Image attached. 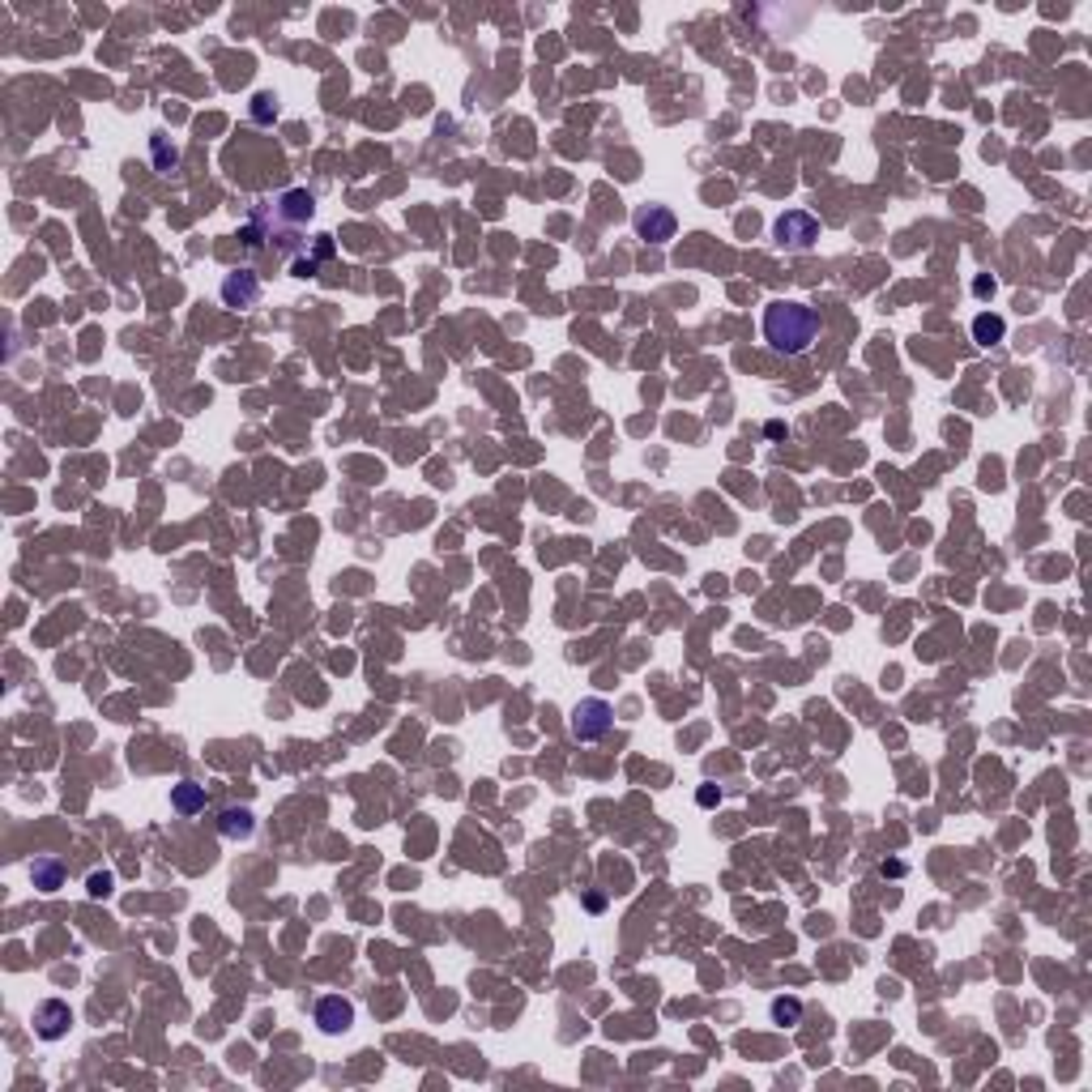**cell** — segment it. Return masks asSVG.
<instances>
[{
	"instance_id": "6da1fadb",
	"label": "cell",
	"mask_w": 1092,
	"mask_h": 1092,
	"mask_svg": "<svg viewBox=\"0 0 1092 1092\" xmlns=\"http://www.w3.org/2000/svg\"><path fill=\"white\" fill-rule=\"evenodd\" d=\"M815 337H819V316H815V307L794 304V299H777V304L764 307V342L777 354L798 359V354L811 351Z\"/></svg>"
},
{
	"instance_id": "7a4b0ae2",
	"label": "cell",
	"mask_w": 1092,
	"mask_h": 1092,
	"mask_svg": "<svg viewBox=\"0 0 1092 1092\" xmlns=\"http://www.w3.org/2000/svg\"><path fill=\"white\" fill-rule=\"evenodd\" d=\"M815 240H819V218L806 210H786L772 223V243L786 252H811Z\"/></svg>"
},
{
	"instance_id": "3957f363",
	"label": "cell",
	"mask_w": 1092,
	"mask_h": 1092,
	"mask_svg": "<svg viewBox=\"0 0 1092 1092\" xmlns=\"http://www.w3.org/2000/svg\"><path fill=\"white\" fill-rule=\"evenodd\" d=\"M611 722H615V713H611V704L606 700H598V695H589V700H581L572 709V739H581V742H598V739H606V730H611Z\"/></svg>"
},
{
	"instance_id": "277c9868",
	"label": "cell",
	"mask_w": 1092,
	"mask_h": 1092,
	"mask_svg": "<svg viewBox=\"0 0 1092 1092\" xmlns=\"http://www.w3.org/2000/svg\"><path fill=\"white\" fill-rule=\"evenodd\" d=\"M632 226H636V235H640V240H648V243H670V240H675V231H679V218H675V210H666V205H640L636 218H632Z\"/></svg>"
},
{
	"instance_id": "5b68a950",
	"label": "cell",
	"mask_w": 1092,
	"mask_h": 1092,
	"mask_svg": "<svg viewBox=\"0 0 1092 1092\" xmlns=\"http://www.w3.org/2000/svg\"><path fill=\"white\" fill-rule=\"evenodd\" d=\"M316 1024H320V1033L337 1037L346 1033V1028L354 1024V1003L342 999V994H324L320 1003H316Z\"/></svg>"
},
{
	"instance_id": "8992f818",
	"label": "cell",
	"mask_w": 1092,
	"mask_h": 1092,
	"mask_svg": "<svg viewBox=\"0 0 1092 1092\" xmlns=\"http://www.w3.org/2000/svg\"><path fill=\"white\" fill-rule=\"evenodd\" d=\"M69 1024H73V1011H69V1003H60V999L39 1003V1011H35V1033L43 1037V1041H60V1037L69 1033Z\"/></svg>"
},
{
	"instance_id": "52a82bcc",
	"label": "cell",
	"mask_w": 1092,
	"mask_h": 1092,
	"mask_svg": "<svg viewBox=\"0 0 1092 1092\" xmlns=\"http://www.w3.org/2000/svg\"><path fill=\"white\" fill-rule=\"evenodd\" d=\"M223 299L231 307H257L260 278L252 273V269H235V273H226V282H223Z\"/></svg>"
},
{
	"instance_id": "ba28073f",
	"label": "cell",
	"mask_w": 1092,
	"mask_h": 1092,
	"mask_svg": "<svg viewBox=\"0 0 1092 1092\" xmlns=\"http://www.w3.org/2000/svg\"><path fill=\"white\" fill-rule=\"evenodd\" d=\"M273 213H278L282 223H307L316 213V201L312 193H304V188H290V193H282L278 201H273Z\"/></svg>"
},
{
	"instance_id": "9c48e42d",
	"label": "cell",
	"mask_w": 1092,
	"mask_h": 1092,
	"mask_svg": "<svg viewBox=\"0 0 1092 1092\" xmlns=\"http://www.w3.org/2000/svg\"><path fill=\"white\" fill-rule=\"evenodd\" d=\"M218 833H223L226 841H248V836L257 833V815H252L248 806H226V811H218Z\"/></svg>"
},
{
	"instance_id": "30bf717a",
	"label": "cell",
	"mask_w": 1092,
	"mask_h": 1092,
	"mask_svg": "<svg viewBox=\"0 0 1092 1092\" xmlns=\"http://www.w3.org/2000/svg\"><path fill=\"white\" fill-rule=\"evenodd\" d=\"M171 806H176L179 815L205 811V786H196V781H179V786H171Z\"/></svg>"
},
{
	"instance_id": "8fae6325",
	"label": "cell",
	"mask_w": 1092,
	"mask_h": 1092,
	"mask_svg": "<svg viewBox=\"0 0 1092 1092\" xmlns=\"http://www.w3.org/2000/svg\"><path fill=\"white\" fill-rule=\"evenodd\" d=\"M973 337H977V346H999L1007 337V324H1003V316L981 312L973 316Z\"/></svg>"
},
{
	"instance_id": "7c38bea8",
	"label": "cell",
	"mask_w": 1092,
	"mask_h": 1092,
	"mask_svg": "<svg viewBox=\"0 0 1092 1092\" xmlns=\"http://www.w3.org/2000/svg\"><path fill=\"white\" fill-rule=\"evenodd\" d=\"M30 875H35V888H43V892H56L60 883H65V866H60L56 858H39L35 866H30Z\"/></svg>"
},
{
	"instance_id": "4fadbf2b",
	"label": "cell",
	"mask_w": 1092,
	"mask_h": 1092,
	"mask_svg": "<svg viewBox=\"0 0 1092 1092\" xmlns=\"http://www.w3.org/2000/svg\"><path fill=\"white\" fill-rule=\"evenodd\" d=\"M112 888H116L112 870H94L90 880H86V897H90V900H107V897H112Z\"/></svg>"
},
{
	"instance_id": "5bb4252c",
	"label": "cell",
	"mask_w": 1092,
	"mask_h": 1092,
	"mask_svg": "<svg viewBox=\"0 0 1092 1092\" xmlns=\"http://www.w3.org/2000/svg\"><path fill=\"white\" fill-rule=\"evenodd\" d=\"M772 1020H777V1024H798V1020H803V1003H798V999H777V1003H772Z\"/></svg>"
},
{
	"instance_id": "9a60e30c",
	"label": "cell",
	"mask_w": 1092,
	"mask_h": 1092,
	"mask_svg": "<svg viewBox=\"0 0 1092 1092\" xmlns=\"http://www.w3.org/2000/svg\"><path fill=\"white\" fill-rule=\"evenodd\" d=\"M273 116H278V107H273V94H257V99H252V120L269 124Z\"/></svg>"
},
{
	"instance_id": "2e32d148",
	"label": "cell",
	"mask_w": 1092,
	"mask_h": 1092,
	"mask_svg": "<svg viewBox=\"0 0 1092 1092\" xmlns=\"http://www.w3.org/2000/svg\"><path fill=\"white\" fill-rule=\"evenodd\" d=\"M973 290H977V295H994V278H977Z\"/></svg>"
},
{
	"instance_id": "e0dca14e",
	"label": "cell",
	"mask_w": 1092,
	"mask_h": 1092,
	"mask_svg": "<svg viewBox=\"0 0 1092 1092\" xmlns=\"http://www.w3.org/2000/svg\"><path fill=\"white\" fill-rule=\"evenodd\" d=\"M717 798H722V794H717V789H713V786H704V789H700V806H713V803H717Z\"/></svg>"
}]
</instances>
